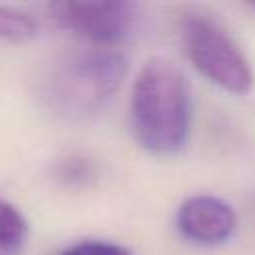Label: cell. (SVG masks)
Returning <instances> with one entry per match:
<instances>
[{"label":"cell","mask_w":255,"mask_h":255,"mask_svg":"<svg viewBox=\"0 0 255 255\" xmlns=\"http://www.w3.org/2000/svg\"><path fill=\"white\" fill-rule=\"evenodd\" d=\"M137 143L155 155L181 151L189 137L191 100L185 76L165 58H151L139 70L129 104Z\"/></svg>","instance_id":"cell-1"},{"label":"cell","mask_w":255,"mask_h":255,"mask_svg":"<svg viewBox=\"0 0 255 255\" xmlns=\"http://www.w3.org/2000/svg\"><path fill=\"white\" fill-rule=\"evenodd\" d=\"M128 62L120 52L88 48L62 56L40 80L44 106L66 120L98 114L120 90Z\"/></svg>","instance_id":"cell-2"},{"label":"cell","mask_w":255,"mask_h":255,"mask_svg":"<svg viewBox=\"0 0 255 255\" xmlns=\"http://www.w3.org/2000/svg\"><path fill=\"white\" fill-rule=\"evenodd\" d=\"M181 42L195 70L215 86L243 96L251 92L255 76L233 36L209 14L187 12L181 22Z\"/></svg>","instance_id":"cell-3"},{"label":"cell","mask_w":255,"mask_h":255,"mask_svg":"<svg viewBox=\"0 0 255 255\" xmlns=\"http://www.w3.org/2000/svg\"><path fill=\"white\" fill-rule=\"evenodd\" d=\"M48 10L62 28L100 46L124 42L137 20L133 2H52Z\"/></svg>","instance_id":"cell-4"},{"label":"cell","mask_w":255,"mask_h":255,"mask_svg":"<svg viewBox=\"0 0 255 255\" xmlns=\"http://www.w3.org/2000/svg\"><path fill=\"white\" fill-rule=\"evenodd\" d=\"M175 219L179 233L197 245L225 243L237 227L233 207L213 195L187 197L179 205Z\"/></svg>","instance_id":"cell-5"},{"label":"cell","mask_w":255,"mask_h":255,"mask_svg":"<svg viewBox=\"0 0 255 255\" xmlns=\"http://www.w3.org/2000/svg\"><path fill=\"white\" fill-rule=\"evenodd\" d=\"M26 231L24 215L12 203L0 199V255H20Z\"/></svg>","instance_id":"cell-6"},{"label":"cell","mask_w":255,"mask_h":255,"mask_svg":"<svg viewBox=\"0 0 255 255\" xmlns=\"http://www.w3.org/2000/svg\"><path fill=\"white\" fill-rule=\"evenodd\" d=\"M36 34V22L12 8L0 6V40H28Z\"/></svg>","instance_id":"cell-7"},{"label":"cell","mask_w":255,"mask_h":255,"mask_svg":"<svg viewBox=\"0 0 255 255\" xmlns=\"http://www.w3.org/2000/svg\"><path fill=\"white\" fill-rule=\"evenodd\" d=\"M94 175H96L94 163L80 155L64 159L58 167V177L68 185H84L90 179H94Z\"/></svg>","instance_id":"cell-8"},{"label":"cell","mask_w":255,"mask_h":255,"mask_svg":"<svg viewBox=\"0 0 255 255\" xmlns=\"http://www.w3.org/2000/svg\"><path fill=\"white\" fill-rule=\"evenodd\" d=\"M60 255H131V251L118 243L90 239V241H80V243L70 245Z\"/></svg>","instance_id":"cell-9"}]
</instances>
